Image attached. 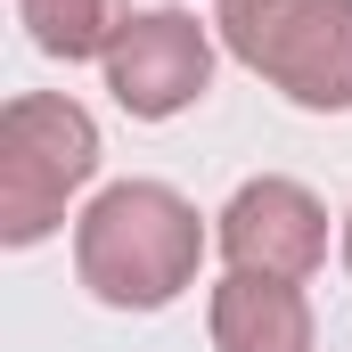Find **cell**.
Returning <instances> with one entry per match:
<instances>
[{"label": "cell", "mask_w": 352, "mask_h": 352, "mask_svg": "<svg viewBox=\"0 0 352 352\" xmlns=\"http://www.w3.org/2000/svg\"><path fill=\"white\" fill-rule=\"evenodd\" d=\"M344 263H352V221H344Z\"/></svg>", "instance_id": "ba28073f"}, {"label": "cell", "mask_w": 352, "mask_h": 352, "mask_svg": "<svg viewBox=\"0 0 352 352\" xmlns=\"http://www.w3.org/2000/svg\"><path fill=\"white\" fill-rule=\"evenodd\" d=\"M221 254L230 270H254V278H303L328 254V213L295 180H246L221 205Z\"/></svg>", "instance_id": "5b68a950"}, {"label": "cell", "mask_w": 352, "mask_h": 352, "mask_svg": "<svg viewBox=\"0 0 352 352\" xmlns=\"http://www.w3.org/2000/svg\"><path fill=\"white\" fill-rule=\"evenodd\" d=\"M205 82H213V41H205V25L180 16V8L131 16V25L115 33V50H107V90H115V107L140 115V123H164L180 107H197Z\"/></svg>", "instance_id": "277c9868"}, {"label": "cell", "mask_w": 352, "mask_h": 352, "mask_svg": "<svg viewBox=\"0 0 352 352\" xmlns=\"http://www.w3.org/2000/svg\"><path fill=\"white\" fill-rule=\"evenodd\" d=\"M213 25L230 58L278 82L295 107H352V0H221Z\"/></svg>", "instance_id": "7a4b0ae2"}, {"label": "cell", "mask_w": 352, "mask_h": 352, "mask_svg": "<svg viewBox=\"0 0 352 352\" xmlns=\"http://www.w3.org/2000/svg\"><path fill=\"white\" fill-rule=\"evenodd\" d=\"M205 254V230H197V205L164 188V180H115L74 230V270L98 303L115 311H156L173 303L180 287L197 278Z\"/></svg>", "instance_id": "6da1fadb"}, {"label": "cell", "mask_w": 352, "mask_h": 352, "mask_svg": "<svg viewBox=\"0 0 352 352\" xmlns=\"http://www.w3.org/2000/svg\"><path fill=\"white\" fill-rule=\"evenodd\" d=\"M213 344L221 352H311V303L295 295V278L230 270L213 287Z\"/></svg>", "instance_id": "8992f818"}, {"label": "cell", "mask_w": 352, "mask_h": 352, "mask_svg": "<svg viewBox=\"0 0 352 352\" xmlns=\"http://www.w3.org/2000/svg\"><path fill=\"white\" fill-rule=\"evenodd\" d=\"M25 8V25H33V41L50 50V58H107L115 50V33L131 25V8L123 0H16Z\"/></svg>", "instance_id": "52a82bcc"}, {"label": "cell", "mask_w": 352, "mask_h": 352, "mask_svg": "<svg viewBox=\"0 0 352 352\" xmlns=\"http://www.w3.org/2000/svg\"><path fill=\"white\" fill-rule=\"evenodd\" d=\"M98 173V123H90L74 98H8L0 115V238L8 246H33L58 230L66 197Z\"/></svg>", "instance_id": "3957f363"}]
</instances>
